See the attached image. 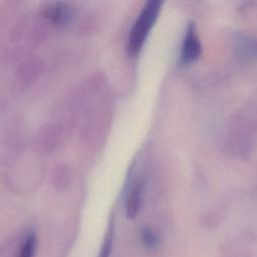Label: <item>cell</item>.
Masks as SVG:
<instances>
[{
    "label": "cell",
    "instance_id": "obj_8",
    "mask_svg": "<svg viewBox=\"0 0 257 257\" xmlns=\"http://www.w3.org/2000/svg\"><path fill=\"white\" fill-rule=\"evenodd\" d=\"M248 46H249V49H251L257 54V39H249Z\"/></svg>",
    "mask_w": 257,
    "mask_h": 257
},
{
    "label": "cell",
    "instance_id": "obj_5",
    "mask_svg": "<svg viewBox=\"0 0 257 257\" xmlns=\"http://www.w3.org/2000/svg\"><path fill=\"white\" fill-rule=\"evenodd\" d=\"M37 250V236L34 233H29L21 244L18 257H34Z\"/></svg>",
    "mask_w": 257,
    "mask_h": 257
},
{
    "label": "cell",
    "instance_id": "obj_7",
    "mask_svg": "<svg viewBox=\"0 0 257 257\" xmlns=\"http://www.w3.org/2000/svg\"><path fill=\"white\" fill-rule=\"evenodd\" d=\"M141 239L143 244L148 248H154L159 245V238L150 228H143L141 230Z\"/></svg>",
    "mask_w": 257,
    "mask_h": 257
},
{
    "label": "cell",
    "instance_id": "obj_2",
    "mask_svg": "<svg viewBox=\"0 0 257 257\" xmlns=\"http://www.w3.org/2000/svg\"><path fill=\"white\" fill-rule=\"evenodd\" d=\"M202 53V43L198 35L195 22L191 21L187 28L181 45L180 59L184 63H190L197 60Z\"/></svg>",
    "mask_w": 257,
    "mask_h": 257
},
{
    "label": "cell",
    "instance_id": "obj_6",
    "mask_svg": "<svg viewBox=\"0 0 257 257\" xmlns=\"http://www.w3.org/2000/svg\"><path fill=\"white\" fill-rule=\"evenodd\" d=\"M112 241H113V225H110L106 231L104 236L102 245L99 250L98 257H109L112 249Z\"/></svg>",
    "mask_w": 257,
    "mask_h": 257
},
{
    "label": "cell",
    "instance_id": "obj_4",
    "mask_svg": "<svg viewBox=\"0 0 257 257\" xmlns=\"http://www.w3.org/2000/svg\"><path fill=\"white\" fill-rule=\"evenodd\" d=\"M142 195H143V184L138 181L130 188L125 198L124 208L125 216L127 219H134L140 212L142 206Z\"/></svg>",
    "mask_w": 257,
    "mask_h": 257
},
{
    "label": "cell",
    "instance_id": "obj_1",
    "mask_svg": "<svg viewBox=\"0 0 257 257\" xmlns=\"http://www.w3.org/2000/svg\"><path fill=\"white\" fill-rule=\"evenodd\" d=\"M161 7L162 2L159 0H150L143 6L127 37L126 50L131 55L137 54L142 49L151 28L159 16Z\"/></svg>",
    "mask_w": 257,
    "mask_h": 257
},
{
    "label": "cell",
    "instance_id": "obj_3",
    "mask_svg": "<svg viewBox=\"0 0 257 257\" xmlns=\"http://www.w3.org/2000/svg\"><path fill=\"white\" fill-rule=\"evenodd\" d=\"M41 11L47 19L58 25L68 23L73 16L72 7L64 2L47 3L42 7Z\"/></svg>",
    "mask_w": 257,
    "mask_h": 257
}]
</instances>
